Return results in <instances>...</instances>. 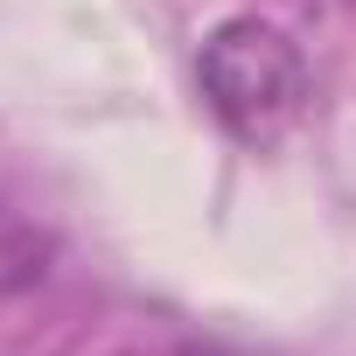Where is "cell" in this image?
Returning <instances> with one entry per match:
<instances>
[{"instance_id":"cell-2","label":"cell","mask_w":356,"mask_h":356,"mask_svg":"<svg viewBox=\"0 0 356 356\" xmlns=\"http://www.w3.org/2000/svg\"><path fill=\"white\" fill-rule=\"evenodd\" d=\"M189 356H224V349H189Z\"/></svg>"},{"instance_id":"cell-1","label":"cell","mask_w":356,"mask_h":356,"mask_svg":"<svg viewBox=\"0 0 356 356\" xmlns=\"http://www.w3.org/2000/svg\"><path fill=\"white\" fill-rule=\"evenodd\" d=\"M196 77H203V98H210L217 126L245 147H273L307 112V63H300L293 35L259 22V15L217 22L203 35Z\"/></svg>"}]
</instances>
